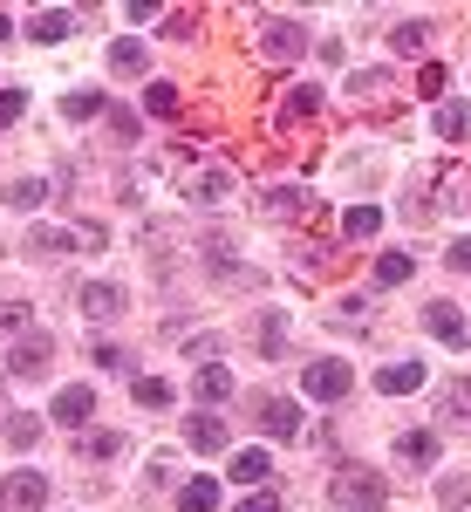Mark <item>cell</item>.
<instances>
[{
  "mask_svg": "<svg viewBox=\"0 0 471 512\" xmlns=\"http://www.w3.org/2000/svg\"><path fill=\"white\" fill-rule=\"evenodd\" d=\"M110 69H117V76H144V69H151V55H144V41H137V35L110 41Z\"/></svg>",
  "mask_w": 471,
  "mask_h": 512,
  "instance_id": "obj_12",
  "label": "cell"
},
{
  "mask_svg": "<svg viewBox=\"0 0 471 512\" xmlns=\"http://www.w3.org/2000/svg\"><path fill=\"white\" fill-rule=\"evenodd\" d=\"M437 499H444V506H465V499H471V478H444V485H437Z\"/></svg>",
  "mask_w": 471,
  "mask_h": 512,
  "instance_id": "obj_36",
  "label": "cell"
},
{
  "mask_svg": "<svg viewBox=\"0 0 471 512\" xmlns=\"http://www.w3.org/2000/svg\"><path fill=\"white\" fill-rule=\"evenodd\" d=\"M396 451H403L410 465H431V458H437V431H403V437H396Z\"/></svg>",
  "mask_w": 471,
  "mask_h": 512,
  "instance_id": "obj_21",
  "label": "cell"
},
{
  "mask_svg": "<svg viewBox=\"0 0 471 512\" xmlns=\"http://www.w3.org/2000/svg\"><path fill=\"white\" fill-rule=\"evenodd\" d=\"M451 267H458V274H471V239H458V246H451Z\"/></svg>",
  "mask_w": 471,
  "mask_h": 512,
  "instance_id": "obj_39",
  "label": "cell"
},
{
  "mask_svg": "<svg viewBox=\"0 0 471 512\" xmlns=\"http://www.w3.org/2000/svg\"><path fill=\"white\" fill-rule=\"evenodd\" d=\"M198 396H205V403H226V396H233V376H226L219 362H205V369H198Z\"/></svg>",
  "mask_w": 471,
  "mask_h": 512,
  "instance_id": "obj_24",
  "label": "cell"
},
{
  "mask_svg": "<svg viewBox=\"0 0 471 512\" xmlns=\"http://www.w3.org/2000/svg\"><path fill=\"white\" fill-rule=\"evenodd\" d=\"M28 117V89H0V130Z\"/></svg>",
  "mask_w": 471,
  "mask_h": 512,
  "instance_id": "obj_34",
  "label": "cell"
},
{
  "mask_svg": "<svg viewBox=\"0 0 471 512\" xmlns=\"http://www.w3.org/2000/svg\"><path fill=\"white\" fill-rule=\"evenodd\" d=\"M424 328H431L437 342H451V349H471V315L451 308V301H431V308H424Z\"/></svg>",
  "mask_w": 471,
  "mask_h": 512,
  "instance_id": "obj_4",
  "label": "cell"
},
{
  "mask_svg": "<svg viewBox=\"0 0 471 512\" xmlns=\"http://www.w3.org/2000/svg\"><path fill=\"white\" fill-rule=\"evenodd\" d=\"M410 274H417V260H410V253H383V260H376V287H403Z\"/></svg>",
  "mask_w": 471,
  "mask_h": 512,
  "instance_id": "obj_22",
  "label": "cell"
},
{
  "mask_svg": "<svg viewBox=\"0 0 471 512\" xmlns=\"http://www.w3.org/2000/svg\"><path fill=\"white\" fill-rule=\"evenodd\" d=\"M89 417H96V390H89V383H69V390L55 396V424H69V431H82Z\"/></svg>",
  "mask_w": 471,
  "mask_h": 512,
  "instance_id": "obj_9",
  "label": "cell"
},
{
  "mask_svg": "<svg viewBox=\"0 0 471 512\" xmlns=\"http://www.w3.org/2000/svg\"><path fill=\"white\" fill-rule=\"evenodd\" d=\"M7 205H21V212H28V205H41V198H48V185H41V178H14V185H7Z\"/></svg>",
  "mask_w": 471,
  "mask_h": 512,
  "instance_id": "obj_30",
  "label": "cell"
},
{
  "mask_svg": "<svg viewBox=\"0 0 471 512\" xmlns=\"http://www.w3.org/2000/svg\"><path fill=\"white\" fill-rule=\"evenodd\" d=\"M178 506L185 512H212L219 506V478H185V485H178Z\"/></svg>",
  "mask_w": 471,
  "mask_h": 512,
  "instance_id": "obj_15",
  "label": "cell"
},
{
  "mask_svg": "<svg viewBox=\"0 0 471 512\" xmlns=\"http://www.w3.org/2000/svg\"><path fill=\"white\" fill-rule=\"evenodd\" d=\"M76 308H82V321H117L130 301H123V287H110V280H89V287H76Z\"/></svg>",
  "mask_w": 471,
  "mask_h": 512,
  "instance_id": "obj_5",
  "label": "cell"
},
{
  "mask_svg": "<svg viewBox=\"0 0 471 512\" xmlns=\"http://www.w3.org/2000/svg\"><path fill=\"white\" fill-rule=\"evenodd\" d=\"M130 390H137V403H144V410H171V383H164V376H137Z\"/></svg>",
  "mask_w": 471,
  "mask_h": 512,
  "instance_id": "obj_26",
  "label": "cell"
},
{
  "mask_svg": "<svg viewBox=\"0 0 471 512\" xmlns=\"http://www.w3.org/2000/svg\"><path fill=\"white\" fill-rule=\"evenodd\" d=\"M314 110H321V89H314V82H301V89H294V96H287V123L314 117Z\"/></svg>",
  "mask_w": 471,
  "mask_h": 512,
  "instance_id": "obj_31",
  "label": "cell"
},
{
  "mask_svg": "<svg viewBox=\"0 0 471 512\" xmlns=\"http://www.w3.org/2000/svg\"><path fill=\"white\" fill-rule=\"evenodd\" d=\"M267 205H274V212H301V205H308V192H267Z\"/></svg>",
  "mask_w": 471,
  "mask_h": 512,
  "instance_id": "obj_38",
  "label": "cell"
},
{
  "mask_svg": "<svg viewBox=\"0 0 471 512\" xmlns=\"http://www.w3.org/2000/svg\"><path fill=\"white\" fill-rule=\"evenodd\" d=\"M35 437H41V417H7V444H14V451H28Z\"/></svg>",
  "mask_w": 471,
  "mask_h": 512,
  "instance_id": "obj_33",
  "label": "cell"
},
{
  "mask_svg": "<svg viewBox=\"0 0 471 512\" xmlns=\"http://www.w3.org/2000/svg\"><path fill=\"white\" fill-rule=\"evenodd\" d=\"M62 117H69V123L103 117V96H96V89H69V96H62Z\"/></svg>",
  "mask_w": 471,
  "mask_h": 512,
  "instance_id": "obj_25",
  "label": "cell"
},
{
  "mask_svg": "<svg viewBox=\"0 0 471 512\" xmlns=\"http://www.w3.org/2000/svg\"><path fill=\"white\" fill-rule=\"evenodd\" d=\"M28 321H35L28 301H0V335H14V342H21V335H28Z\"/></svg>",
  "mask_w": 471,
  "mask_h": 512,
  "instance_id": "obj_27",
  "label": "cell"
},
{
  "mask_svg": "<svg viewBox=\"0 0 471 512\" xmlns=\"http://www.w3.org/2000/svg\"><path fill=\"white\" fill-rule=\"evenodd\" d=\"M48 362H55V342L48 335H21L7 349V376H48Z\"/></svg>",
  "mask_w": 471,
  "mask_h": 512,
  "instance_id": "obj_7",
  "label": "cell"
},
{
  "mask_svg": "<svg viewBox=\"0 0 471 512\" xmlns=\"http://www.w3.org/2000/svg\"><path fill=\"white\" fill-rule=\"evenodd\" d=\"M349 390H355V369L342 362V355H321V362H308V396H314V403H342Z\"/></svg>",
  "mask_w": 471,
  "mask_h": 512,
  "instance_id": "obj_2",
  "label": "cell"
},
{
  "mask_svg": "<svg viewBox=\"0 0 471 512\" xmlns=\"http://www.w3.org/2000/svg\"><path fill=\"white\" fill-rule=\"evenodd\" d=\"M185 444H192V451H226V424H219V417H192V424H185Z\"/></svg>",
  "mask_w": 471,
  "mask_h": 512,
  "instance_id": "obj_17",
  "label": "cell"
},
{
  "mask_svg": "<svg viewBox=\"0 0 471 512\" xmlns=\"http://www.w3.org/2000/svg\"><path fill=\"white\" fill-rule=\"evenodd\" d=\"M417 383H424V362H390V369L376 376V390H383V396H410Z\"/></svg>",
  "mask_w": 471,
  "mask_h": 512,
  "instance_id": "obj_13",
  "label": "cell"
},
{
  "mask_svg": "<svg viewBox=\"0 0 471 512\" xmlns=\"http://www.w3.org/2000/svg\"><path fill=\"white\" fill-rule=\"evenodd\" d=\"M28 35L35 41H69L76 35V7H41L35 21H28Z\"/></svg>",
  "mask_w": 471,
  "mask_h": 512,
  "instance_id": "obj_11",
  "label": "cell"
},
{
  "mask_svg": "<svg viewBox=\"0 0 471 512\" xmlns=\"http://www.w3.org/2000/svg\"><path fill=\"white\" fill-rule=\"evenodd\" d=\"M0 506H7V512H41V506H48V478L28 472V465H21V472H7V485H0Z\"/></svg>",
  "mask_w": 471,
  "mask_h": 512,
  "instance_id": "obj_3",
  "label": "cell"
},
{
  "mask_svg": "<svg viewBox=\"0 0 471 512\" xmlns=\"http://www.w3.org/2000/svg\"><path fill=\"white\" fill-rule=\"evenodd\" d=\"M7 35H14V21H7V14H0V41H7Z\"/></svg>",
  "mask_w": 471,
  "mask_h": 512,
  "instance_id": "obj_40",
  "label": "cell"
},
{
  "mask_svg": "<svg viewBox=\"0 0 471 512\" xmlns=\"http://www.w3.org/2000/svg\"><path fill=\"white\" fill-rule=\"evenodd\" d=\"M267 472H274V458H267V451H239V458H233V485H246V492H253V485H267Z\"/></svg>",
  "mask_w": 471,
  "mask_h": 512,
  "instance_id": "obj_14",
  "label": "cell"
},
{
  "mask_svg": "<svg viewBox=\"0 0 471 512\" xmlns=\"http://www.w3.org/2000/svg\"><path fill=\"white\" fill-rule=\"evenodd\" d=\"M239 512H287V506H280L274 492H246V499H239Z\"/></svg>",
  "mask_w": 471,
  "mask_h": 512,
  "instance_id": "obj_37",
  "label": "cell"
},
{
  "mask_svg": "<svg viewBox=\"0 0 471 512\" xmlns=\"http://www.w3.org/2000/svg\"><path fill=\"white\" fill-rule=\"evenodd\" d=\"M342 233H349V239H376V233H383V212H376V205H349Z\"/></svg>",
  "mask_w": 471,
  "mask_h": 512,
  "instance_id": "obj_20",
  "label": "cell"
},
{
  "mask_svg": "<svg viewBox=\"0 0 471 512\" xmlns=\"http://www.w3.org/2000/svg\"><path fill=\"white\" fill-rule=\"evenodd\" d=\"M424 41H431V21H396V28H390V48H396V55H417Z\"/></svg>",
  "mask_w": 471,
  "mask_h": 512,
  "instance_id": "obj_19",
  "label": "cell"
},
{
  "mask_svg": "<svg viewBox=\"0 0 471 512\" xmlns=\"http://www.w3.org/2000/svg\"><path fill=\"white\" fill-rule=\"evenodd\" d=\"M144 110H151V117H171V110H178V89H171V82H151V89H144Z\"/></svg>",
  "mask_w": 471,
  "mask_h": 512,
  "instance_id": "obj_32",
  "label": "cell"
},
{
  "mask_svg": "<svg viewBox=\"0 0 471 512\" xmlns=\"http://www.w3.org/2000/svg\"><path fill=\"white\" fill-rule=\"evenodd\" d=\"M417 96L444 103V69H437V62H424V69H417Z\"/></svg>",
  "mask_w": 471,
  "mask_h": 512,
  "instance_id": "obj_35",
  "label": "cell"
},
{
  "mask_svg": "<svg viewBox=\"0 0 471 512\" xmlns=\"http://www.w3.org/2000/svg\"><path fill=\"white\" fill-rule=\"evenodd\" d=\"M260 48H267L274 62H294V55L308 48V21H287V14H280V21H267V28H260Z\"/></svg>",
  "mask_w": 471,
  "mask_h": 512,
  "instance_id": "obj_6",
  "label": "cell"
},
{
  "mask_svg": "<svg viewBox=\"0 0 471 512\" xmlns=\"http://www.w3.org/2000/svg\"><path fill=\"white\" fill-rule=\"evenodd\" d=\"M444 424H471V376H458L444 390Z\"/></svg>",
  "mask_w": 471,
  "mask_h": 512,
  "instance_id": "obj_23",
  "label": "cell"
},
{
  "mask_svg": "<svg viewBox=\"0 0 471 512\" xmlns=\"http://www.w3.org/2000/svg\"><path fill=\"white\" fill-rule=\"evenodd\" d=\"M260 355H287V315H260Z\"/></svg>",
  "mask_w": 471,
  "mask_h": 512,
  "instance_id": "obj_28",
  "label": "cell"
},
{
  "mask_svg": "<svg viewBox=\"0 0 471 512\" xmlns=\"http://www.w3.org/2000/svg\"><path fill=\"white\" fill-rule=\"evenodd\" d=\"M260 431H267V437H294V431H301V403H287V396H260Z\"/></svg>",
  "mask_w": 471,
  "mask_h": 512,
  "instance_id": "obj_10",
  "label": "cell"
},
{
  "mask_svg": "<svg viewBox=\"0 0 471 512\" xmlns=\"http://www.w3.org/2000/svg\"><path fill=\"white\" fill-rule=\"evenodd\" d=\"M69 246H89V253H96L103 233H96V226H89V233H62V226H35V233H28V253H69Z\"/></svg>",
  "mask_w": 471,
  "mask_h": 512,
  "instance_id": "obj_8",
  "label": "cell"
},
{
  "mask_svg": "<svg viewBox=\"0 0 471 512\" xmlns=\"http://www.w3.org/2000/svg\"><path fill=\"white\" fill-rule=\"evenodd\" d=\"M76 458H123V437H117V431L82 437V444H76Z\"/></svg>",
  "mask_w": 471,
  "mask_h": 512,
  "instance_id": "obj_29",
  "label": "cell"
},
{
  "mask_svg": "<svg viewBox=\"0 0 471 512\" xmlns=\"http://www.w3.org/2000/svg\"><path fill=\"white\" fill-rule=\"evenodd\" d=\"M437 137H451V144L471 137V103H451V96H444V103H437Z\"/></svg>",
  "mask_w": 471,
  "mask_h": 512,
  "instance_id": "obj_16",
  "label": "cell"
},
{
  "mask_svg": "<svg viewBox=\"0 0 471 512\" xmlns=\"http://www.w3.org/2000/svg\"><path fill=\"white\" fill-rule=\"evenodd\" d=\"M185 192H192L198 205H219V198L233 192V178H226V171H198V178H192V185H185Z\"/></svg>",
  "mask_w": 471,
  "mask_h": 512,
  "instance_id": "obj_18",
  "label": "cell"
},
{
  "mask_svg": "<svg viewBox=\"0 0 471 512\" xmlns=\"http://www.w3.org/2000/svg\"><path fill=\"white\" fill-rule=\"evenodd\" d=\"M383 499H390L383 472H369V465H342L335 472V506L342 512H383Z\"/></svg>",
  "mask_w": 471,
  "mask_h": 512,
  "instance_id": "obj_1",
  "label": "cell"
}]
</instances>
